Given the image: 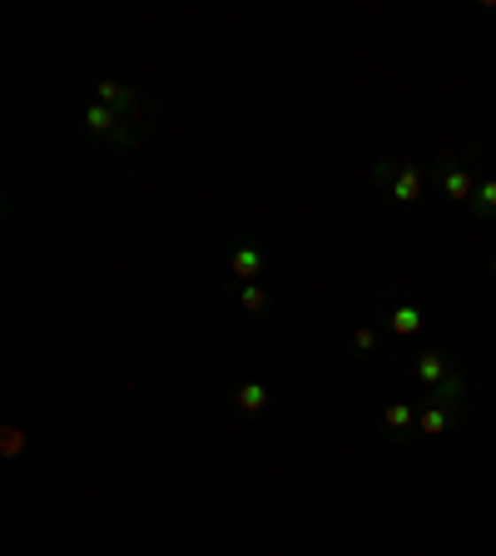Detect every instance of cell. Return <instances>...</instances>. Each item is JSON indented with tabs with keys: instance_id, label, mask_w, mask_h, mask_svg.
<instances>
[{
	"instance_id": "cell-1",
	"label": "cell",
	"mask_w": 496,
	"mask_h": 556,
	"mask_svg": "<svg viewBox=\"0 0 496 556\" xmlns=\"http://www.w3.org/2000/svg\"><path fill=\"white\" fill-rule=\"evenodd\" d=\"M85 129H89L95 139H110V144H120V150H135V144H139V129L129 125L124 114H114L110 104H99V100L85 110Z\"/></svg>"
},
{
	"instance_id": "cell-2",
	"label": "cell",
	"mask_w": 496,
	"mask_h": 556,
	"mask_svg": "<svg viewBox=\"0 0 496 556\" xmlns=\"http://www.w3.org/2000/svg\"><path fill=\"white\" fill-rule=\"evenodd\" d=\"M437 184L452 204H471V194H477V179L461 165V154H437Z\"/></svg>"
},
{
	"instance_id": "cell-3",
	"label": "cell",
	"mask_w": 496,
	"mask_h": 556,
	"mask_svg": "<svg viewBox=\"0 0 496 556\" xmlns=\"http://www.w3.org/2000/svg\"><path fill=\"white\" fill-rule=\"evenodd\" d=\"M422 194H427V169H422L417 159H397V174L387 179V199L402 204V209H412Z\"/></svg>"
},
{
	"instance_id": "cell-4",
	"label": "cell",
	"mask_w": 496,
	"mask_h": 556,
	"mask_svg": "<svg viewBox=\"0 0 496 556\" xmlns=\"http://www.w3.org/2000/svg\"><path fill=\"white\" fill-rule=\"evenodd\" d=\"M95 100H99V104H110L114 114H124L129 125H139V114H144V100H139V89L120 85V80H99V85H95Z\"/></svg>"
},
{
	"instance_id": "cell-5",
	"label": "cell",
	"mask_w": 496,
	"mask_h": 556,
	"mask_svg": "<svg viewBox=\"0 0 496 556\" xmlns=\"http://www.w3.org/2000/svg\"><path fill=\"white\" fill-rule=\"evenodd\" d=\"M263 268H268V253L259 249V243H234L229 249V274H234V283H253V278H263Z\"/></svg>"
},
{
	"instance_id": "cell-6",
	"label": "cell",
	"mask_w": 496,
	"mask_h": 556,
	"mask_svg": "<svg viewBox=\"0 0 496 556\" xmlns=\"http://www.w3.org/2000/svg\"><path fill=\"white\" fill-rule=\"evenodd\" d=\"M427 403L446 407V413H467V403H471V378H467V373H452L446 382L427 388Z\"/></svg>"
},
{
	"instance_id": "cell-7",
	"label": "cell",
	"mask_w": 496,
	"mask_h": 556,
	"mask_svg": "<svg viewBox=\"0 0 496 556\" xmlns=\"http://www.w3.org/2000/svg\"><path fill=\"white\" fill-rule=\"evenodd\" d=\"M412 373H417V382H427V388H437V382H446L457 367H452V358L442 353V348H427V353H417V363H412Z\"/></svg>"
},
{
	"instance_id": "cell-8",
	"label": "cell",
	"mask_w": 496,
	"mask_h": 556,
	"mask_svg": "<svg viewBox=\"0 0 496 556\" xmlns=\"http://www.w3.org/2000/svg\"><path fill=\"white\" fill-rule=\"evenodd\" d=\"M377 422H383V432L392 437V443H407L412 432H417V413H412L407 403H387Z\"/></svg>"
},
{
	"instance_id": "cell-9",
	"label": "cell",
	"mask_w": 496,
	"mask_h": 556,
	"mask_svg": "<svg viewBox=\"0 0 496 556\" xmlns=\"http://www.w3.org/2000/svg\"><path fill=\"white\" fill-rule=\"evenodd\" d=\"M457 422V413H446V407H437V403H427V407H417V437H446V428Z\"/></svg>"
},
{
	"instance_id": "cell-10",
	"label": "cell",
	"mask_w": 496,
	"mask_h": 556,
	"mask_svg": "<svg viewBox=\"0 0 496 556\" xmlns=\"http://www.w3.org/2000/svg\"><path fill=\"white\" fill-rule=\"evenodd\" d=\"M234 403H238V413H268V382H259V378H248V382H238L234 388Z\"/></svg>"
},
{
	"instance_id": "cell-11",
	"label": "cell",
	"mask_w": 496,
	"mask_h": 556,
	"mask_svg": "<svg viewBox=\"0 0 496 556\" xmlns=\"http://www.w3.org/2000/svg\"><path fill=\"white\" fill-rule=\"evenodd\" d=\"M387 328H392L397 338H412V333L422 328V308L417 304H397L392 313H387Z\"/></svg>"
},
{
	"instance_id": "cell-12",
	"label": "cell",
	"mask_w": 496,
	"mask_h": 556,
	"mask_svg": "<svg viewBox=\"0 0 496 556\" xmlns=\"http://www.w3.org/2000/svg\"><path fill=\"white\" fill-rule=\"evenodd\" d=\"M477 219H496V174H486V179H477V194H471V204H467Z\"/></svg>"
},
{
	"instance_id": "cell-13",
	"label": "cell",
	"mask_w": 496,
	"mask_h": 556,
	"mask_svg": "<svg viewBox=\"0 0 496 556\" xmlns=\"http://www.w3.org/2000/svg\"><path fill=\"white\" fill-rule=\"evenodd\" d=\"M268 289H259V283H238V308L244 313H268Z\"/></svg>"
},
{
	"instance_id": "cell-14",
	"label": "cell",
	"mask_w": 496,
	"mask_h": 556,
	"mask_svg": "<svg viewBox=\"0 0 496 556\" xmlns=\"http://www.w3.org/2000/svg\"><path fill=\"white\" fill-rule=\"evenodd\" d=\"M353 348H358V353L368 358L372 348H377V328H358V333H353Z\"/></svg>"
},
{
	"instance_id": "cell-15",
	"label": "cell",
	"mask_w": 496,
	"mask_h": 556,
	"mask_svg": "<svg viewBox=\"0 0 496 556\" xmlns=\"http://www.w3.org/2000/svg\"><path fill=\"white\" fill-rule=\"evenodd\" d=\"M392 174H397V159H377V165H372V184H387Z\"/></svg>"
},
{
	"instance_id": "cell-16",
	"label": "cell",
	"mask_w": 496,
	"mask_h": 556,
	"mask_svg": "<svg viewBox=\"0 0 496 556\" xmlns=\"http://www.w3.org/2000/svg\"><path fill=\"white\" fill-rule=\"evenodd\" d=\"M492 268H496V259H492Z\"/></svg>"
}]
</instances>
